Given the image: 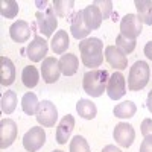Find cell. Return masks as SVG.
Masks as SVG:
<instances>
[{"mask_svg": "<svg viewBox=\"0 0 152 152\" xmlns=\"http://www.w3.org/2000/svg\"><path fill=\"white\" fill-rule=\"evenodd\" d=\"M70 152H90V146L82 135H75L70 142Z\"/></svg>", "mask_w": 152, "mask_h": 152, "instance_id": "cell-29", "label": "cell"}, {"mask_svg": "<svg viewBox=\"0 0 152 152\" xmlns=\"http://www.w3.org/2000/svg\"><path fill=\"white\" fill-rule=\"evenodd\" d=\"M70 31L72 35L76 38V40H82L85 38L91 31L85 26L84 23V17H82V11H78L72 15V24H70Z\"/></svg>", "mask_w": 152, "mask_h": 152, "instance_id": "cell-18", "label": "cell"}, {"mask_svg": "<svg viewBox=\"0 0 152 152\" xmlns=\"http://www.w3.org/2000/svg\"><path fill=\"white\" fill-rule=\"evenodd\" d=\"M26 53H28L29 59L34 61V62L41 61L47 55V41L44 40V38L35 35L32 43H29V46L26 49Z\"/></svg>", "mask_w": 152, "mask_h": 152, "instance_id": "cell-12", "label": "cell"}, {"mask_svg": "<svg viewBox=\"0 0 152 152\" xmlns=\"http://www.w3.org/2000/svg\"><path fill=\"white\" fill-rule=\"evenodd\" d=\"M94 5L100 9V14H102L104 20L110 17L113 11V2H110V0H97V2H94Z\"/></svg>", "mask_w": 152, "mask_h": 152, "instance_id": "cell-31", "label": "cell"}, {"mask_svg": "<svg viewBox=\"0 0 152 152\" xmlns=\"http://www.w3.org/2000/svg\"><path fill=\"white\" fill-rule=\"evenodd\" d=\"M102 152H122L119 148H116V146H114V145H108V146H105L104 148V151Z\"/></svg>", "mask_w": 152, "mask_h": 152, "instance_id": "cell-35", "label": "cell"}, {"mask_svg": "<svg viewBox=\"0 0 152 152\" xmlns=\"http://www.w3.org/2000/svg\"><path fill=\"white\" fill-rule=\"evenodd\" d=\"M31 26L24 21V20H18L15 23H12V26L9 28V35L15 43H26L31 37Z\"/></svg>", "mask_w": 152, "mask_h": 152, "instance_id": "cell-16", "label": "cell"}, {"mask_svg": "<svg viewBox=\"0 0 152 152\" xmlns=\"http://www.w3.org/2000/svg\"><path fill=\"white\" fill-rule=\"evenodd\" d=\"M73 128H75V117L72 116V114H66V116L61 119L58 128H56V142L59 145L67 143Z\"/></svg>", "mask_w": 152, "mask_h": 152, "instance_id": "cell-15", "label": "cell"}, {"mask_svg": "<svg viewBox=\"0 0 152 152\" xmlns=\"http://www.w3.org/2000/svg\"><path fill=\"white\" fill-rule=\"evenodd\" d=\"M21 79H23L24 87L34 88V87L38 84V79H40V73H38L37 67L28 66V67H24V70H23V73H21Z\"/></svg>", "mask_w": 152, "mask_h": 152, "instance_id": "cell-24", "label": "cell"}, {"mask_svg": "<svg viewBox=\"0 0 152 152\" xmlns=\"http://www.w3.org/2000/svg\"><path fill=\"white\" fill-rule=\"evenodd\" d=\"M145 55H146L149 59H152V41H149V43L145 46Z\"/></svg>", "mask_w": 152, "mask_h": 152, "instance_id": "cell-34", "label": "cell"}, {"mask_svg": "<svg viewBox=\"0 0 152 152\" xmlns=\"http://www.w3.org/2000/svg\"><path fill=\"white\" fill-rule=\"evenodd\" d=\"M78 67H79V59L76 55L73 53H66L62 55L61 59H59V69H61V73L66 75V76H72L78 72Z\"/></svg>", "mask_w": 152, "mask_h": 152, "instance_id": "cell-19", "label": "cell"}, {"mask_svg": "<svg viewBox=\"0 0 152 152\" xmlns=\"http://www.w3.org/2000/svg\"><path fill=\"white\" fill-rule=\"evenodd\" d=\"M37 120L40 125L46 126V128L55 126V123L58 120V110H56L55 104H52L50 100L40 102V107L37 110Z\"/></svg>", "mask_w": 152, "mask_h": 152, "instance_id": "cell-5", "label": "cell"}, {"mask_svg": "<svg viewBox=\"0 0 152 152\" xmlns=\"http://www.w3.org/2000/svg\"><path fill=\"white\" fill-rule=\"evenodd\" d=\"M15 79V67L12 61L6 56L0 58V84L8 87Z\"/></svg>", "mask_w": 152, "mask_h": 152, "instance_id": "cell-17", "label": "cell"}, {"mask_svg": "<svg viewBox=\"0 0 152 152\" xmlns=\"http://www.w3.org/2000/svg\"><path fill=\"white\" fill-rule=\"evenodd\" d=\"M135 111H137V107H135L134 102H131V100H125V102L116 105L113 110L114 116L119 117V119H129L135 114Z\"/></svg>", "mask_w": 152, "mask_h": 152, "instance_id": "cell-23", "label": "cell"}, {"mask_svg": "<svg viewBox=\"0 0 152 152\" xmlns=\"http://www.w3.org/2000/svg\"><path fill=\"white\" fill-rule=\"evenodd\" d=\"M17 107V94L15 91H5L2 96V111L5 114H11Z\"/></svg>", "mask_w": 152, "mask_h": 152, "instance_id": "cell-27", "label": "cell"}, {"mask_svg": "<svg viewBox=\"0 0 152 152\" xmlns=\"http://www.w3.org/2000/svg\"><path fill=\"white\" fill-rule=\"evenodd\" d=\"M113 137L122 148H129L134 142V138H135V131L132 128V125L120 122V123L116 125V128H114Z\"/></svg>", "mask_w": 152, "mask_h": 152, "instance_id": "cell-8", "label": "cell"}, {"mask_svg": "<svg viewBox=\"0 0 152 152\" xmlns=\"http://www.w3.org/2000/svg\"><path fill=\"white\" fill-rule=\"evenodd\" d=\"M52 152H62V151H52Z\"/></svg>", "mask_w": 152, "mask_h": 152, "instance_id": "cell-37", "label": "cell"}, {"mask_svg": "<svg viewBox=\"0 0 152 152\" xmlns=\"http://www.w3.org/2000/svg\"><path fill=\"white\" fill-rule=\"evenodd\" d=\"M116 47H119L125 55L131 53L135 49V40H128V38H125L123 35H119L116 38Z\"/></svg>", "mask_w": 152, "mask_h": 152, "instance_id": "cell-30", "label": "cell"}, {"mask_svg": "<svg viewBox=\"0 0 152 152\" xmlns=\"http://www.w3.org/2000/svg\"><path fill=\"white\" fill-rule=\"evenodd\" d=\"M137 17L145 24H152V0H135Z\"/></svg>", "mask_w": 152, "mask_h": 152, "instance_id": "cell-20", "label": "cell"}, {"mask_svg": "<svg viewBox=\"0 0 152 152\" xmlns=\"http://www.w3.org/2000/svg\"><path fill=\"white\" fill-rule=\"evenodd\" d=\"M41 75H43V79L47 84H53L59 79V75H61V69H59V61L53 56H49L43 61V66H41Z\"/></svg>", "mask_w": 152, "mask_h": 152, "instance_id": "cell-11", "label": "cell"}, {"mask_svg": "<svg viewBox=\"0 0 152 152\" xmlns=\"http://www.w3.org/2000/svg\"><path fill=\"white\" fill-rule=\"evenodd\" d=\"M37 24L40 31L46 35V37H52L53 31L58 26V20H56V14L53 11V6H47L44 12L41 11H37Z\"/></svg>", "mask_w": 152, "mask_h": 152, "instance_id": "cell-4", "label": "cell"}, {"mask_svg": "<svg viewBox=\"0 0 152 152\" xmlns=\"http://www.w3.org/2000/svg\"><path fill=\"white\" fill-rule=\"evenodd\" d=\"M146 104H148V110L152 113V90H151L149 94H148V102H146Z\"/></svg>", "mask_w": 152, "mask_h": 152, "instance_id": "cell-36", "label": "cell"}, {"mask_svg": "<svg viewBox=\"0 0 152 152\" xmlns=\"http://www.w3.org/2000/svg\"><path fill=\"white\" fill-rule=\"evenodd\" d=\"M142 21L135 14L125 15L120 21V35H123L128 40H135L142 34Z\"/></svg>", "mask_w": 152, "mask_h": 152, "instance_id": "cell-7", "label": "cell"}, {"mask_svg": "<svg viewBox=\"0 0 152 152\" xmlns=\"http://www.w3.org/2000/svg\"><path fill=\"white\" fill-rule=\"evenodd\" d=\"M17 137V125L11 119H3L0 122V148L6 149L14 143Z\"/></svg>", "mask_w": 152, "mask_h": 152, "instance_id": "cell-10", "label": "cell"}, {"mask_svg": "<svg viewBox=\"0 0 152 152\" xmlns=\"http://www.w3.org/2000/svg\"><path fill=\"white\" fill-rule=\"evenodd\" d=\"M107 93L110 99L117 100L126 93V85H125V76L120 72H116L110 76L108 84H107Z\"/></svg>", "mask_w": 152, "mask_h": 152, "instance_id": "cell-9", "label": "cell"}, {"mask_svg": "<svg viewBox=\"0 0 152 152\" xmlns=\"http://www.w3.org/2000/svg\"><path fill=\"white\" fill-rule=\"evenodd\" d=\"M46 143V132L41 126H34L23 137V146L29 152H37Z\"/></svg>", "mask_w": 152, "mask_h": 152, "instance_id": "cell-6", "label": "cell"}, {"mask_svg": "<svg viewBox=\"0 0 152 152\" xmlns=\"http://www.w3.org/2000/svg\"><path fill=\"white\" fill-rule=\"evenodd\" d=\"M149 66L145 61H137L135 64L129 69V76H128V88L131 91H138L146 87L149 81Z\"/></svg>", "mask_w": 152, "mask_h": 152, "instance_id": "cell-3", "label": "cell"}, {"mask_svg": "<svg viewBox=\"0 0 152 152\" xmlns=\"http://www.w3.org/2000/svg\"><path fill=\"white\" fill-rule=\"evenodd\" d=\"M82 17H84V23H85V26L90 29V31H94V29H99L100 28V24H102V14H100V9L91 3V5H88L84 11H82Z\"/></svg>", "mask_w": 152, "mask_h": 152, "instance_id": "cell-14", "label": "cell"}, {"mask_svg": "<svg viewBox=\"0 0 152 152\" xmlns=\"http://www.w3.org/2000/svg\"><path fill=\"white\" fill-rule=\"evenodd\" d=\"M140 152H152V138H145L142 142Z\"/></svg>", "mask_w": 152, "mask_h": 152, "instance_id": "cell-33", "label": "cell"}, {"mask_svg": "<svg viewBox=\"0 0 152 152\" xmlns=\"http://www.w3.org/2000/svg\"><path fill=\"white\" fill-rule=\"evenodd\" d=\"M52 50H53V53L56 55H62V53H66V50L67 47L70 46V41H69V35L66 31H58L55 34V37L52 38Z\"/></svg>", "mask_w": 152, "mask_h": 152, "instance_id": "cell-21", "label": "cell"}, {"mask_svg": "<svg viewBox=\"0 0 152 152\" xmlns=\"http://www.w3.org/2000/svg\"><path fill=\"white\" fill-rule=\"evenodd\" d=\"M142 134L145 138H152V120L145 119L142 122Z\"/></svg>", "mask_w": 152, "mask_h": 152, "instance_id": "cell-32", "label": "cell"}, {"mask_svg": "<svg viewBox=\"0 0 152 152\" xmlns=\"http://www.w3.org/2000/svg\"><path fill=\"white\" fill-rule=\"evenodd\" d=\"M105 58L108 61V64L117 70H125L128 67V58L116 46H108L105 49Z\"/></svg>", "mask_w": 152, "mask_h": 152, "instance_id": "cell-13", "label": "cell"}, {"mask_svg": "<svg viewBox=\"0 0 152 152\" xmlns=\"http://www.w3.org/2000/svg\"><path fill=\"white\" fill-rule=\"evenodd\" d=\"M52 6H53V11L58 17H69L73 11L75 2H72V0H69V2L67 0H55L52 3Z\"/></svg>", "mask_w": 152, "mask_h": 152, "instance_id": "cell-26", "label": "cell"}, {"mask_svg": "<svg viewBox=\"0 0 152 152\" xmlns=\"http://www.w3.org/2000/svg\"><path fill=\"white\" fill-rule=\"evenodd\" d=\"M0 12L6 18H14L18 14V3L14 0H2L0 2Z\"/></svg>", "mask_w": 152, "mask_h": 152, "instance_id": "cell-28", "label": "cell"}, {"mask_svg": "<svg viewBox=\"0 0 152 152\" xmlns=\"http://www.w3.org/2000/svg\"><path fill=\"white\" fill-rule=\"evenodd\" d=\"M81 59L85 67H99L104 62V43L99 38H87L79 43Z\"/></svg>", "mask_w": 152, "mask_h": 152, "instance_id": "cell-1", "label": "cell"}, {"mask_svg": "<svg viewBox=\"0 0 152 152\" xmlns=\"http://www.w3.org/2000/svg\"><path fill=\"white\" fill-rule=\"evenodd\" d=\"M38 107H40V102H38V99H37V96L34 93L29 91V93H26L23 96V99H21V108H23V111L26 114H29V116L37 114Z\"/></svg>", "mask_w": 152, "mask_h": 152, "instance_id": "cell-25", "label": "cell"}, {"mask_svg": "<svg viewBox=\"0 0 152 152\" xmlns=\"http://www.w3.org/2000/svg\"><path fill=\"white\" fill-rule=\"evenodd\" d=\"M76 111H78V114L82 119H87V120L94 119L96 114H97L96 105L88 99H79V102L76 104Z\"/></svg>", "mask_w": 152, "mask_h": 152, "instance_id": "cell-22", "label": "cell"}, {"mask_svg": "<svg viewBox=\"0 0 152 152\" xmlns=\"http://www.w3.org/2000/svg\"><path fill=\"white\" fill-rule=\"evenodd\" d=\"M108 72L107 70H90L84 75L82 79V87L84 91L87 94H90L91 97H99L102 96L104 91L107 90V84H108Z\"/></svg>", "mask_w": 152, "mask_h": 152, "instance_id": "cell-2", "label": "cell"}]
</instances>
